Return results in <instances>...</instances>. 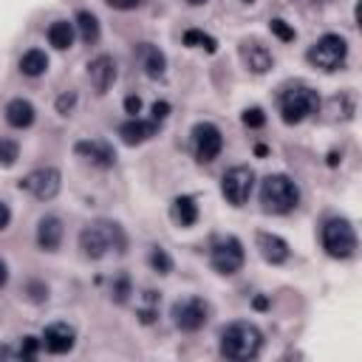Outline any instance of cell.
Here are the masks:
<instances>
[{"label": "cell", "mask_w": 362, "mask_h": 362, "mask_svg": "<svg viewBox=\"0 0 362 362\" xmlns=\"http://www.w3.org/2000/svg\"><path fill=\"white\" fill-rule=\"evenodd\" d=\"M260 342H263V337L252 322H232L221 331V354L235 362L255 359L260 351Z\"/></svg>", "instance_id": "cell-1"}, {"label": "cell", "mask_w": 362, "mask_h": 362, "mask_svg": "<svg viewBox=\"0 0 362 362\" xmlns=\"http://www.w3.org/2000/svg\"><path fill=\"white\" fill-rule=\"evenodd\" d=\"M260 204L266 212L286 215L300 204V189L288 175H266L260 184Z\"/></svg>", "instance_id": "cell-2"}, {"label": "cell", "mask_w": 362, "mask_h": 362, "mask_svg": "<svg viewBox=\"0 0 362 362\" xmlns=\"http://www.w3.org/2000/svg\"><path fill=\"white\" fill-rule=\"evenodd\" d=\"M79 246H82L85 257L99 260V257L107 255V249H122L124 246V238H122V229L116 223H93V226H85L82 229Z\"/></svg>", "instance_id": "cell-3"}, {"label": "cell", "mask_w": 362, "mask_h": 362, "mask_svg": "<svg viewBox=\"0 0 362 362\" xmlns=\"http://www.w3.org/2000/svg\"><path fill=\"white\" fill-rule=\"evenodd\" d=\"M320 105V96L317 90L305 88V85H297V88H288L283 96H280V113H283V122L286 124H297L303 122L305 116H311Z\"/></svg>", "instance_id": "cell-4"}, {"label": "cell", "mask_w": 362, "mask_h": 362, "mask_svg": "<svg viewBox=\"0 0 362 362\" xmlns=\"http://www.w3.org/2000/svg\"><path fill=\"white\" fill-rule=\"evenodd\" d=\"M348 42L339 34H322L311 48H308V62L320 71H337L345 62Z\"/></svg>", "instance_id": "cell-5"}, {"label": "cell", "mask_w": 362, "mask_h": 362, "mask_svg": "<svg viewBox=\"0 0 362 362\" xmlns=\"http://www.w3.org/2000/svg\"><path fill=\"white\" fill-rule=\"evenodd\" d=\"M322 246L331 257H351L356 252V235L354 226L345 218H331L322 226Z\"/></svg>", "instance_id": "cell-6"}, {"label": "cell", "mask_w": 362, "mask_h": 362, "mask_svg": "<svg viewBox=\"0 0 362 362\" xmlns=\"http://www.w3.org/2000/svg\"><path fill=\"white\" fill-rule=\"evenodd\" d=\"M252 187H255V173L252 167H243V164L226 170L221 178V192L232 206H243L252 195Z\"/></svg>", "instance_id": "cell-7"}, {"label": "cell", "mask_w": 362, "mask_h": 362, "mask_svg": "<svg viewBox=\"0 0 362 362\" xmlns=\"http://www.w3.org/2000/svg\"><path fill=\"white\" fill-rule=\"evenodd\" d=\"M59 187H62V175H59L57 167H40V170L28 173V175L20 181V189L31 192L37 201H51V198H57Z\"/></svg>", "instance_id": "cell-8"}, {"label": "cell", "mask_w": 362, "mask_h": 362, "mask_svg": "<svg viewBox=\"0 0 362 362\" xmlns=\"http://www.w3.org/2000/svg\"><path fill=\"white\" fill-rule=\"evenodd\" d=\"M173 322L181 328V331H198L206 320H209V305L198 297H189V300H178L173 303Z\"/></svg>", "instance_id": "cell-9"}, {"label": "cell", "mask_w": 362, "mask_h": 362, "mask_svg": "<svg viewBox=\"0 0 362 362\" xmlns=\"http://www.w3.org/2000/svg\"><path fill=\"white\" fill-rule=\"evenodd\" d=\"M243 266V243L238 238H223L212 249V269L221 274H235Z\"/></svg>", "instance_id": "cell-10"}, {"label": "cell", "mask_w": 362, "mask_h": 362, "mask_svg": "<svg viewBox=\"0 0 362 362\" xmlns=\"http://www.w3.org/2000/svg\"><path fill=\"white\" fill-rule=\"evenodd\" d=\"M192 144H195V156L198 161H212L218 158L221 147H223V139H221V130L209 122H198L192 127Z\"/></svg>", "instance_id": "cell-11"}, {"label": "cell", "mask_w": 362, "mask_h": 362, "mask_svg": "<svg viewBox=\"0 0 362 362\" xmlns=\"http://www.w3.org/2000/svg\"><path fill=\"white\" fill-rule=\"evenodd\" d=\"M238 54H240L243 65H246L252 74H266V71L274 65L272 51H269L263 42H257V40H243L240 48H238Z\"/></svg>", "instance_id": "cell-12"}, {"label": "cell", "mask_w": 362, "mask_h": 362, "mask_svg": "<svg viewBox=\"0 0 362 362\" xmlns=\"http://www.w3.org/2000/svg\"><path fill=\"white\" fill-rule=\"evenodd\" d=\"M42 345H45V351H51V354H68L71 348H74V342H76V331L68 325V322H51L45 331H42V339H40Z\"/></svg>", "instance_id": "cell-13"}, {"label": "cell", "mask_w": 362, "mask_h": 362, "mask_svg": "<svg viewBox=\"0 0 362 362\" xmlns=\"http://www.w3.org/2000/svg\"><path fill=\"white\" fill-rule=\"evenodd\" d=\"M88 76H90V85H93L99 93H105V90L113 85V79H116V62H113V57L99 54L96 59H90Z\"/></svg>", "instance_id": "cell-14"}, {"label": "cell", "mask_w": 362, "mask_h": 362, "mask_svg": "<svg viewBox=\"0 0 362 362\" xmlns=\"http://www.w3.org/2000/svg\"><path fill=\"white\" fill-rule=\"evenodd\" d=\"M74 153L82 156V158H88V161H93V164H99V167H110L116 161L113 147L105 144V141H76L74 144Z\"/></svg>", "instance_id": "cell-15"}, {"label": "cell", "mask_w": 362, "mask_h": 362, "mask_svg": "<svg viewBox=\"0 0 362 362\" xmlns=\"http://www.w3.org/2000/svg\"><path fill=\"white\" fill-rule=\"evenodd\" d=\"M257 249H260V255H263L266 263H286L288 260V243L280 235L260 232L257 235Z\"/></svg>", "instance_id": "cell-16"}, {"label": "cell", "mask_w": 362, "mask_h": 362, "mask_svg": "<svg viewBox=\"0 0 362 362\" xmlns=\"http://www.w3.org/2000/svg\"><path fill=\"white\" fill-rule=\"evenodd\" d=\"M59 240H62V223H59V218L57 215H45L40 221V226H37V243H40V249L54 252L59 246Z\"/></svg>", "instance_id": "cell-17"}, {"label": "cell", "mask_w": 362, "mask_h": 362, "mask_svg": "<svg viewBox=\"0 0 362 362\" xmlns=\"http://www.w3.org/2000/svg\"><path fill=\"white\" fill-rule=\"evenodd\" d=\"M153 133H156V124H153V122H141V119H130V122H124V124L119 127V136H122L124 144H141V141H147Z\"/></svg>", "instance_id": "cell-18"}, {"label": "cell", "mask_w": 362, "mask_h": 362, "mask_svg": "<svg viewBox=\"0 0 362 362\" xmlns=\"http://www.w3.org/2000/svg\"><path fill=\"white\" fill-rule=\"evenodd\" d=\"M139 59H141L144 74H147V76H153V79H158V76L164 74V68H167L164 54H161L156 45H150V42H144V45L139 48Z\"/></svg>", "instance_id": "cell-19"}, {"label": "cell", "mask_w": 362, "mask_h": 362, "mask_svg": "<svg viewBox=\"0 0 362 362\" xmlns=\"http://www.w3.org/2000/svg\"><path fill=\"white\" fill-rule=\"evenodd\" d=\"M6 122L11 127H28L34 122V105L28 99H11L6 105Z\"/></svg>", "instance_id": "cell-20"}, {"label": "cell", "mask_w": 362, "mask_h": 362, "mask_svg": "<svg viewBox=\"0 0 362 362\" xmlns=\"http://www.w3.org/2000/svg\"><path fill=\"white\" fill-rule=\"evenodd\" d=\"M173 221L178 223V226H192L195 221H198V204H195V198H189V195H178L175 201H173Z\"/></svg>", "instance_id": "cell-21"}, {"label": "cell", "mask_w": 362, "mask_h": 362, "mask_svg": "<svg viewBox=\"0 0 362 362\" xmlns=\"http://www.w3.org/2000/svg\"><path fill=\"white\" fill-rule=\"evenodd\" d=\"M48 42H51L54 48H59V51L71 48V42H74V25L65 23V20L51 23V25H48Z\"/></svg>", "instance_id": "cell-22"}, {"label": "cell", "mask_w": 362, "mask_h": 362, "mask_svg": "<svg viewBox=\"0 0 362 362\" xmlns=\"http://www.w3.org/2000/svg\"><path fill=\"white\" fill-rule=\"evenodd\" d=\"M45 68H48V57L42 51H37V48H31V51H25L20 57V71L25 76H40V74H45Z\"/></svg>", "instance_id": "cell-23"}, {"label": "cell", "mask_w": 362, "mask_h": 362, "mask_svg": "<svg viewBox=\"0 0 362 362\" xmlns=\"http://www.w3.org/2000/svg\"><path fill=\"white\" fill-rule=\"evenodd\" d=\"M76 28H79V37L85 42H96L99 40V20L90 11H79L76 14Z\"/></svg>", "instance_id": "cell-24"}, {"label": "cell", "mask_w": 362, "mask_h": 362, "mask_svg": "<svg viewBox=\"0 0 362 362\" xmlns=\"http://www.w3.org/2000/svg\"><path fill=\"white\" fill-rule=\"evenodd\" d=\"M184 42H187V45H195V48H204V51H209V54H215V48H218V42H215L209 34L195 31V28L184 34Z\"/></svg>", "instance_id": "cell-25"}, {"label": "cell", "mask_w": 362, "mask_h": 362, "mask_svg": "<svg viewBox=\"0 0 362 362\" xmlns=\"http://www.w3.org/2000/svg\"><path fill=\"white\" fill-rule=\"evenodd\" d=\"M147 260H150V266H153L158 274H167V272L173 269V260L167 257L164 249H150V257H147Z\"/></svg>", "instance_id": "cell-26"}, {"label": "cell", "mask_w": 362, "mask_h": 362, "mask_svg": "<svg viewBox=\"0 0 362 362\" xmlns=\"http://www.w3.org/2000/svg\"><path fill=\"white\" fill-rule=\"evenodd\" d=\"M17 156H20L17 144L8 141V139H0V164H3V167H11V164L17 161Z\"/></svg>", "instance_id": "cell-27"}, {"label": "cell", "mask_w": 362, "mask_h": 362, "mask_svg": "<svg viewBox=\"0 0 362 362\" xmlns=\"http://www.w3.org/2000/svg\"><path fill=\"white\" fill-rule=\"evenodd\" d=\"M269 28H272V34H274V37H280L283 42H291V40H294V28H288V25H286V20H272V23H269Z\"/></svg>", "instance_id": "cell-28"}, {"label": "cell", "mask_w": 362, "mask_h": 362, "mask_svg": "<svg viewBox=\"0 0 362 362\" xmlns=\"http://www.w3.org/2000/svg\"><path fill=\"white\" fill-rule=\"evenodd\" d=\"M263 122H266V116H263L260 107H249V110L243 113V124H246V127H263Z\"/></svg>", "instance_id": "cell-29"}, {"label": "cell", "mask_w": 362, "mask_h": 362, "mask_svg": "<svg viewBox=\"0 0 362 362\" xmlns=\"http://www.w3.org/2000/svg\"><path fill=\"white\" fill-rule=\"evenodd\" d=\"M167 113H170V105H167V102H156V105H153V119H156V122L167 119Z\"/></svg>", "instance_id": "cell-30"}, {"label": "cell", "mask_w": 362, "mask_h": 362, "mask_svg": "<svg viewBox=\"0 0 362 362\" xmlns=\"http://www.w3.org/2000/svg\"><path fill=\"white\" fill-rule=\"evenodd\" d=\"M124 110L136 116V113L141 110V99H139V96H127V99H124Z\"/></svg>", "instance_id": "cell-31"}, {"label": "cell", "mask_w": 362, "mask_h": 362, "mask_svg": "<svg viewBox=\"0 0 362 362\" xmlns=\"http://www.w3.org/2000/svg\"><path fill=\"white\" fill-rule=\"evenodd\" d=\"M34 351H37V339L34 337H25V342L20 345V354L23 356H34Z\"/></svg>", "instance_id": "cell-32"}, {"label": "cell", "mask_w": 362, "mask_h": 362, "mask_svg": "<svg viewBox=\"0 0 362 362\" xmlns=\"http://www.w3.org/2000/svg\"><path fill=\"white\" fill-rule=\"evenodd\" d=\"M113 8H122V11H127V8H136L141 0H107Z\"/></svg>", "instance_id": "cell-33"}, {"label": "cell", "mask_w": 362, "mask_h": 362, "mask_svg": "<svg viewBox=\"0 0 362 362\" xmlns=\"http://www.w3.org/2000/svg\"><path fill=\"white\" fill-rule=\"evenodd\" d=\"M74 99H76L74 93H71V96H59V102H57V110H59V113H68V107L74 105Z\"/></svg>", "instance_id": "cell-34"}, {"label": "cell", "mask_w": 362, "mask_h": 362, "mask_svg": "<svg viewBox=\"0 0 362 362\" xmlns=\"http://www.w3.org/2000/svg\"><path fill=\"white\" fill-rule=\"evenodd\" d=\"M8 221H11V212H8V206L0 201V232L8 226Z\"/></svg>", "instance_id": "cell-35"}, {"label": "cell", "mask_w": 362, "mask_h": 362, "mask_svg": "<svg viewBox=\"0 0 362 362\" xmlns=\"http://www.w3.org/2000/svg\"><path fill=\"white\" fill-rule=\"evenodd\" d=\"M147 300H156V294H153V291H147ZM141 320H144V322H150V320H153V308H144V311H141Z\"/></svg>", "instance_id": "cell-36"}, {"label": "cell", "mask_w": 362, "mask_h": 362, "mask_svg": "<svg viewBox=\"0 0 362 362\" xmlns=\"http://www.w3.org/2000/svg\"><path fill=\"white\" fill-rule=\"evenodd\" d=\"M6 280H8V269H6V263L0 260V288L6 286Z\"/></svg>", "instance_id": "cell-37"}, {"label": "cell", "mask_w": 362, "mask_h": 362, "mask_svg": "<svg viewBox=\"0 0 362 362\" xmlns=\"http://www.w3.org/2000/svg\"><path fill=\"white\" fill-rule=\"evenodd\" d=\"M187 3H189V6H204L206 0H187Z\"/></svg>", "instance_id": "cell-38"}, {"label": "cell", "mask_w": 362, "mask_h": 362, "mask_svg": "<svg viewBox=\"0 0 362 362\" xmlns=\"http://www.w3.org/2000/svg\"><path fill=\"white\" fill-rule=\"evenodd\" d=\"M246 3H252V0H246Z\"/></svg>", "instance_id": "cell-39"}]
</instances>
